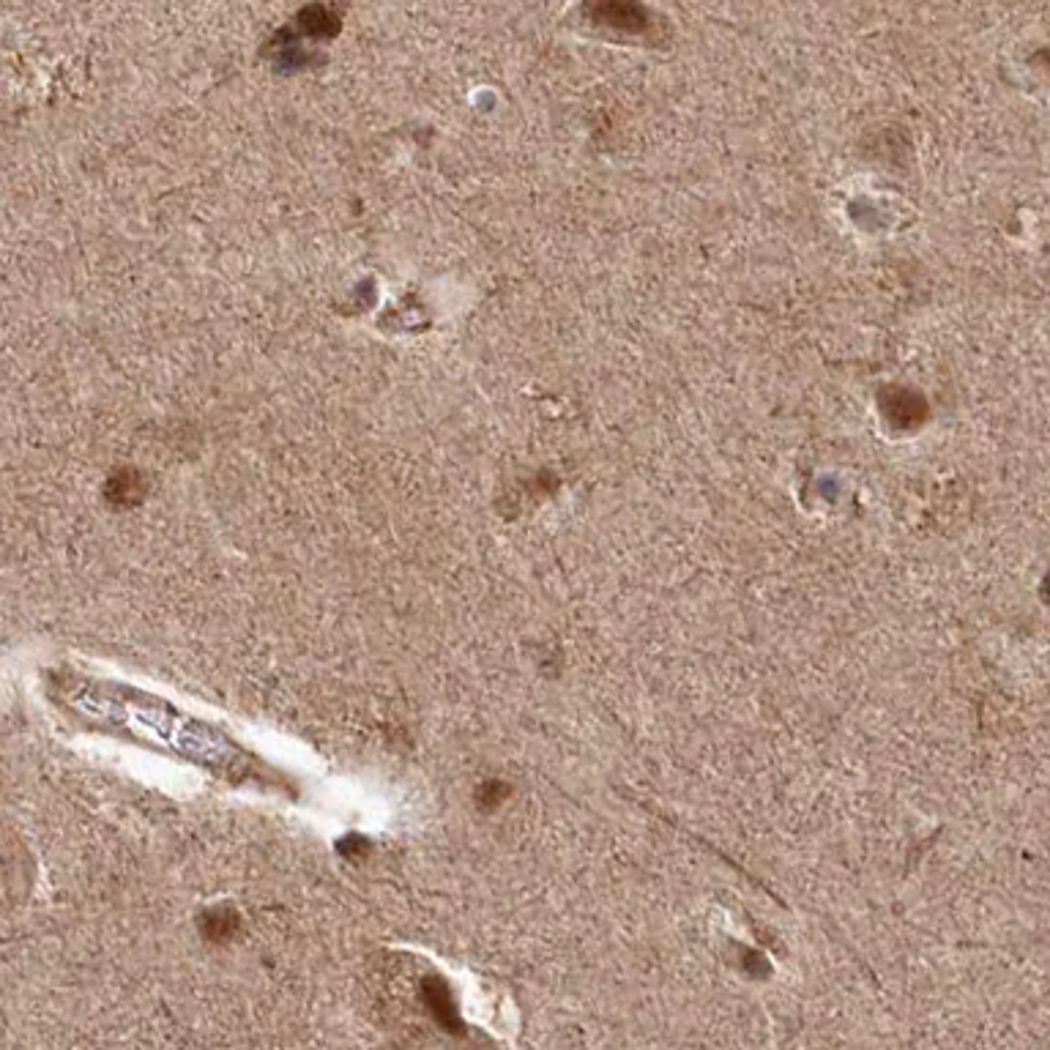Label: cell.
<instances>
[{"mask_svg":"<svg viewBox=\"0 0 1050 1050\" xmlns=\"http://www.w3.org/2000/svg\"><path fill=\"white\" fill-rule=\"evenodd\" d=\"M424 999L430 1004V1012L435 1020L441 1023L446 1031H460V1018H457V1007H454V996L449 985L438 977L424 979Z\"/></svg>","mask_w":1050,"mask_h":1050,"instance_id":"1","label":"cell"},{"mask_svg":"<svg viewBox=\"0 0 1050 1050\" xmlns=\"http://www.w3.org/2000/svg\"><path fill=\"white\" fill-rule=\"evenodd\" d=\"M238 930H241V917L230 906H214L200 914V933L214 944L236 938Z\"/></svg>","mask_w":1050,"mask_h":1050,"instance_id":"2","label":"cell"}]
</instances>
